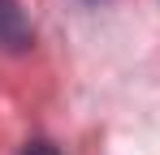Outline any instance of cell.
<instances>
[{"label": "cell", "instance_id": "obj_1", "mask_svg": "<svg viewBox=\"0 0 160 155\" xmlns=\"http://www.w3.org/2000/svg\"><path fill=\"white\" fill-rule=\"evenodd\" d=\"M30 43H35V30H30L22 4H18V0H0V48L26 52Z\"/></svg>", "mask_w": 160, "mask_h": 155}, {"label": "cell", "instance_id": "obj_2", "mask_svg": "<svg viewBox=\"0 0 160 155\" xmlns=\"http://www.w3.org/2000/svg\"><path fill=\"white\" fill-rule=\"evenodd\" d=\"M22 155H56V147H52V142H26Z\"/></svg>", "mask_w": 160, "mask_h": 155}]
</instances>
